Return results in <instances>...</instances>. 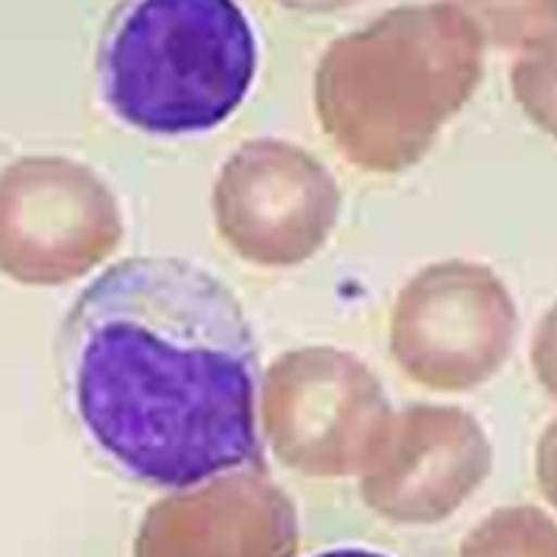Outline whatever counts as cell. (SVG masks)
Segmentation results:
<instances>
[{
  "mask_svg": "<svg viewBox=\"0 0 557 557\" xmlns=\"http://www.w3.org/2000/svg\"><path fill=\"white\" fill-rule=\"evenodd\" d=\"M59 371L89 444L132 480L190 491L262 466L251 323L196 262L103 268L64 315Z\"/></svg>",
  "mask_w": 557,
  "mask_h": 557,
  "instance_id": "1",
  "label": "cell"
},
{
  "mask_svg": "<svg viewBox=\"0 0 557 557\" xmlns=\"http://www.w3.org/2000/svg\"><path fill=\"white\" fill-rule=\"evenodd\" d=\"M260 67L251 20L228 0H137L109 17L98 42L101 103L153 137H187L226 123Z\"/></svg>",
  "mask_w": 557,
  "mask_h": 557,
  "instance_id": "2",
  "label": "cell"
},
{
  "mask_svg": "<svg viewBox=\"0 0 557 557\" xmlns=\"http://www.w3.org/2000/svg\"><path fill=\"white\" fill-rule=\"evenodd\" d=\"M290 516L268 496H201L148 521L139 557H287Z\"/></svg>",
  "mask_w": 557,
  "mask_h": 557,
  "instance_id": "3",
  "label": "cell"
},
{
  "mask_svg": "<svg viewBox=\"0 0 557 557\" xmlns=\"http://www.w3.org/2000/svg\"><path fill=\"white\" fill-rule=\"evenodd\" d=\"M312 557H387L382 552L374 549H360V546H343V549H330V552H318Z\"/></svg>",
  "mask_w": 557,
  "mask_h": 557,
  "instance_id": "4",
  "label": "cell"
}]
</instances>
